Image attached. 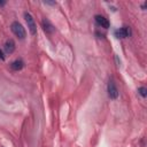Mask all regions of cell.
Returning a JSON list of instances; mask_svg holds the SVG:
<instances>
[{"instance_id": "52a82bcc", "label": "cell", "mask_w": 147, "mask_h": 147, "mask_svg": "<svg viewBox=\"0 0 147 147\" xmlns=\"http://www.w3.org/2000/svg\"><path fill=\"white\" fill-rule=\"evenodd\" d=\"M3 48H5V51H6L7 54H11V53L15 51V41H14L13 39H8V40H6Z\"/></svg>"}, {"instance_id": "3957f363", "label": "cell", "mask_w": 147, "mask_h": 147, "mask_svg": "<svg viewBox=\"0 0 147 147\" xmlns=\"http://www.w3.org/2000/svg\"><path fill=\"white\" fill-rule=\"evenodd\" d=\"M107 91H108V95H109L110 99L115 100V99L118 98V90H117V87H116V85L113 80H109L108 86H107Z\"/></svg>"}, {"instance_id": "9c48e42d", "label": "cell", "mask_w": 147, "mask_h": 147, "mask_svg": "<svg viewBox=\"0 0 147 147\" xmlns=\"http://www.w3.org/2000/svg\"><path fill=\"white\" fill-rule=\"evenodd\" d=\"M138 92H139V94H140L142 98H146V95H147V88H146V87H144V86L139 87V88H138Z\"/></svg>"}, {"instance_id": "6da1fadb", "label": "cell", "mask_w": 147, "mask_h": 147, "mask_svg": "<svg viewBox=\"0 0 147 147\" xmlns=\"http://www.w3.org/2000/svg\"><path fill=\"white\" fill-rule=\"evenodd\" d=\"M10 29H11L13 33H14L17 38H20V39H24V38H25V36H26L25 29L23 28V25H22L20 22H17V21L13 22L11 25H10Z\"/></svg>"}, {"instance_id": "8fae6325", "label": "cell", "mask_w": 147, "mask_h": 147, "mask_svg": "<svg viewBox=\"0 0 147 147\" xmlns=\"http://www.w3.org/2000/svg\"><path fill=\"white\" fill-rule=\"evenodd\" d=\"M3 5H5V2L3 1H0V6H3Z\"/></svg>"}, {"instance_id": "5b68a950", "label": "cell", "mask_w": 147, "mask_h": 147, "mask_svg": "<svg viewBox=\"0 0 147 147\" xmlns=\"http://www.w3.org/2000/svg\"><path fill=\"white\" fill-rule=\"evenodd\" d=\"M41 26H42V30L46 32V33H53L54 31H55V28H54V25L49 22V20H47V18H44L42 21H41Z\"/></svg>"}, {"instance_id": "8992f818", "label": "cell", "mask_w": 147, "mask_h": 147, "mask_svg": "<svg viewBox=\"0 0 147 147\" xmlns=\"http://www.w3.org/2000/svg\"><path fill=\"white\" fill-rule=\"evenodd\" d=\"M129 34H130V30L126 26H123L115 31V36L117 38H126V37H129Z\"/></svg>"}, {"instance_id": "7a4b0ae2", "label": "cell", "mask_w": 147, "mask_h": 147, "mask_svg": "<svg viewBox=\"0 0 147 147\" xmlns=\"http://www.w3.org/2000/svg\"><path fill=\"white\" fill-rule=\"evenodd\" d=\"M24 18H25V22H26L28 28H29V30H30V33H31L32 36H36V34H37V25H36V22H34L32 15H31L30 13L25 11V13H24Z\"/></svg>"}, {"instance_id": "ba28073f", "label": "cell", "mask_w": 147, "mask_h": 147, "mask_svg": "<svg viewBox=\"0 0 147 147\" xmlns=\"http://www.w3.org/2000/svg\"><path fill=\"white\" fill-rule=\"evenodd\" d=\"M23 67H24V62H23V60H21V59H17V60L13 61L11 64H10V68H11L14 71H18V70H21Z\"/></svg>"}, {"instance_id": "30bf717a", "label": "cell", "mask_w": 147, "mask_h": 147, "mask_svg": "<svg viewBox=\"0 0 147 147\" xmlns=\"http://www.w3.org/2000/svg\"><path fill=\"white\" fill-rule=\"evenodd\" d=\"M0 59H1V60H5V55H3V53H2L1 49H0Z\"/></svg>"}, {"instance_id": "277c9868", "label": "cell", "mask_w": 147, "mask_h": 147, "mask_svg": "<svg viewBox=\"0 0 147 147\" xmlns=\"http://www.w3.org/2000/svg\"><path fill=\"white\" fill-rule=\"evenodd\" d=\"M94 20H95V23H96L99 26L103 28V29H108V28L110 26L109 21H108L105 16H102V15H95V16H94Z\"/></svg>"}]
</instances>
